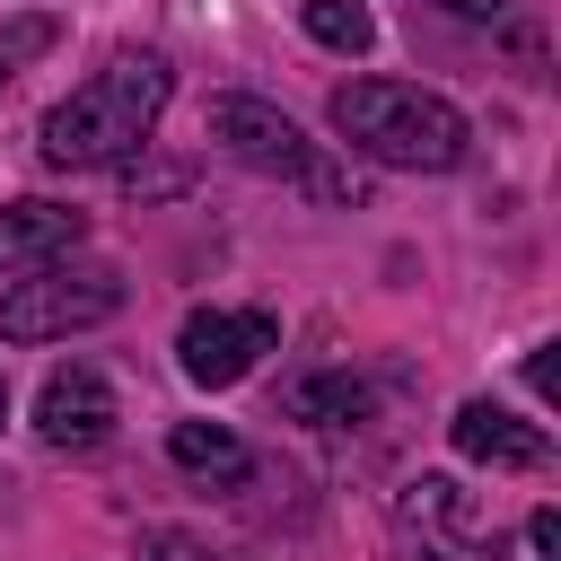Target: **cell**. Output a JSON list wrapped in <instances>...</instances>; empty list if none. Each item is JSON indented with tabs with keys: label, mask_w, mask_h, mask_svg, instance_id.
Returning a JSON list of instances; mask_svg holds the SVG:
<instances>
[{
	"label": "cell",
	"mask_w": 561,
	"mask_h": 561,
	"mask_svg": "<svg viewBox=\"0 0 561 561\" xmlns=\"http://www.w3.org/2000/svg\"><path fill=\"white\" fill-rule=\"evenodd\" d=\"M167 96H175V70L158 53H114L96 79H79L44 114V167H123L131 149H149Z\"/></svg>",
	"instance_id": "6da1fadb"
},
{
	"label": "cell",
	"mask_w": 561,
	"mask_h": 561,
	"mask_svg": "<svg viewBox=\"0 0 561 561\" xmlns=\"http://www.w3.org/2000/svg\"><path fill=\"white\" fill-rule=\"evenodd\" d=\"M333 131L359 158L403 167V175H447L473 149L465 114L438 88H412V79H351V88H333Z\"/></svg>",
	"instance_id": "7a4b0ae2"
},
{
	"label": "cell",
	"mask_w": 561,
	"mask_h": 561,
	"mask_svg": "<svg viewBox=\"0 0 561 561\" xmlns=\"http://www.w3.org/2000/svg\"><path fill=\"white\" fill-rule=\"evenodd\" d=\"M210 140L228 149V158H245L254 175H289L298 193H316V202H359V175L351 167H333L280 105H263V96H219L210 105Z\"/></svg>",
	"instance_id": "3957f363"
},
{
	"label": "cell",
	"mask_w": 561,
	"mask_h": 561,
	"mask_svg": "<svg viewBox=\"0 0 561 561\" xmlns=\"http://www.w3.org/2000/svg\"><path fill=\"white\" fill-rule=\"evenodd\" d=\"M123 307V280L105 272V263H35V272H18L9 289H0V333L9 342H61V333H88V324H105Z\"/></svg>",
	"instance_id": "277c9868"
},
{
	"label": "cell",
	"mask_w": 561,
	"mask_h": 561,
	"mask_svg": "<svg viewBox=\"0 0 561 561\" xmlns=\"http://www.w3.org/2000/svg\"><path fill=\"white\" fill-rule=\"evenodd\" d=\"M272 342H280V324H272V316H254V307H202V316H184L175 359H184V377H193V386H237Z\"/></svg>",
	"instance_id": "5b68a950"
},
{
	"label": "cell",
	"mask_w": 561,
	"mask_h": 561,
	"mask_svg": "<svg viewBox=\"0 0 561 561\" xmlns=\"http://www.w3.org/2000/svg\"><path fill=\"white\" fill-rule=\"evenodd\" d=\"M35 430H44V447H105L114 438V386L96 368H53L35 394Z\"/></svg>",
	"instance_id": "8992f818"
},
{
	"label": "cell",
	"mask_w": 561,
	"mask_h": 561,
	"mask_svg": "<svg viewBox=\"0 0 561 561\" xmlns=\"http://www.w3.org/2000/svg\"><path fill=\"white\" fill-rule=\"evenodd\" d=\"M79 237H88V210H70V202H9L0 210V280H18L35 263H61Z\"/></svg>",
	"instance_id": "52a82bcc"
},
{
	"label": "cell",
	"mask_w": 561,
	"mask_h": 561,
	"mask_svg": "<svg viewBox=\"0 0 561 561\" xmlns=\"http://www.w3.org/2000/svg\"><path fill=\"white\" fill-rule=\"evenodd\" d=\"M456 456H473V465H491V473H535V465L552 456V438H543L535 421L500 412V403H465V412H456Z\"/></svg>",
	"instance_id": "ba28073f"
},
{
	"label": "cell",
	"mask_w": 561,
	"mask_h": 561,
	"mask_svg": "<svg viewBox=\"0 0 561 561\" xmlns=\"http://www.w3.org/2000/svg\"><path fill=\"white\" fill-rule=\"evenodd\" d=\"M403 526H421V535H447V543H465V552H491V517L447 482V473H421V482H403Z\"/></svg>",
	"instance_id": "9c48e42d"
},
{
	"label": "cell",
	"mask_w": 561,
	"mask_h": 561,
	"mask_svg": "<svg viewBox=\"0 0 561 561\" xmlns=\"http://www.w3.org/2000/svg\"><path fill=\"white\" fill-rule=\"evenodd\" d=\"M167 456H175L193 482H219V491H237V482L254 473L245 438H237V430H219V421H175V430H167Z\"/></svg>",
	"instance_id": "30bf717a"
},
{
	"label": "cell",
	"mask_w": 561,
	"mask_h": 561,
	"mask_svg": "<svg viewBox=\"0 0 561 561\" xmlns=\"http://www.w3.org/2000/svg\"><path fill=\"white\" fill-rule=\"evenodd\" d=\"M289 412H298V421L342 430V421H359V412H368V386H359V377H307V386H289Z\"/></svg>",
	"instance_id": "8fae6325"
},
{
	"label": "cell",
	"mask_w": 561,
	"mask_h": 561,
	"mask_svg": "<svg viewBox=\"0 0 561 561\" xmlns=\"http://www.w3.org/2000/svg\"><path fill=\"white\" fill-rule=\"evenodd\" d=\"M307 35H316L324 53H368V44H377V18H368L359 0H307Z\"/></svg>",
	"instance_id": "7c38bea8"
},
{
	"label": "cell",
	"mask_w": 561,
	"mask_h": 561,
	"mask_svg": "<svg viewBox=\"0 0 561 561\" xmlns=\"http://www.w3.org/2000/svg\"><path fill=\"white\" fill-rule=\"evenodd\" d=\"M53 35H61V18H44V9H35V18H9V26H0V88H9L35 53H53Z\"/></svg>",
	"instance_id": "4fadbf2b"
},
{
	"label": "cell",
	"mask_w": 561,
	"mask_h": 561,
	"mask_svg": "<svg viewBox=\"0 0 561 561\" xmlns=\"http://www.w3.org/2000/svg\"><path fill=\"white\" fill-rule=\"evenodd\" d=\"M131 561H210V552H202V535H184V526H149Z\"/></svg>",
	"instance_id": "5bb4252c"
},
{
	"label": "cell",
	"mask_w": 561,
	"mask_h": 561,
	"mask_svg": "<svg viewBox=\"0 0 561 561\" xmlns=\"http://www.w3.org/2000/svg\"><path fill=\"white\" fill-rule=\"evenodd\" d=\"M526 535H535V552H543V561H561V517H552V508H535V526H526Z\"/></svg>",
	"instance_id": "9a60e30c"
},
{
	"label": "cell",
	"mask_w": 561,
	"mask_h": 561,
	"mask_svg": "<svg viewBox=\"0 0 561 561\" xmlns=\"http://www.w3.org/2000/svg\"><path fill=\"white\" fill-rule=\"evenodd\" d=\"M447 9H456V18H491L500 0H447Z\"/></svg>",
	"instance_id": "2e32d148"
},
{
	"label": "cell",
	"mask_w": 561,
	"mask_h": 561,
	"mask_svg": "<svg viewBox=\"0 0 561 561\" xmlns=\"http://www.w3.org/2000/svg\"><path fill=\"white\" fill-rule=\"evenodd\" d=\"M0 421H9V386H0Z\"/></svg>",
	"instance_id": "e0dca14e"
}]
</instances>
